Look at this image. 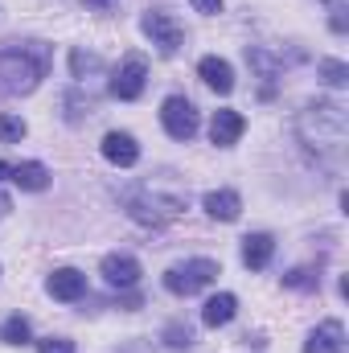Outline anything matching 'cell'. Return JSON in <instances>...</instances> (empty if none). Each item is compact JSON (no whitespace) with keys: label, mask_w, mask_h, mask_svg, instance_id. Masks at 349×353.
Masks as SVG:
<instances>
[{"label":"cell","mask_w":349,"mask_h":353,"mask_svg":"<svg viewBox=\"0 0 349 353\" xmlns=\"http://www.w3.org/2000/svg\"><path fill=\"white\" fill-rule=\"evenodd\" d=\"M29 132V123L21 115H0V144H21Z\"/></svg>","instance_id":"7402d4cb"},{"label":"cell","mask_w":349,"mask_h":353,"mask_svg":"<svg viewBox=\"0 0 349 353\" xmlns=\"http://www.w3.org/2000/svg\"><path fill=\"white\" fill-rule=\"evenodd\" d=\"M161 123H165V132H169L173 140H193L197 128H201V115H197V107H193L185 94H169V99L161 103Z\"/></svg>","instance_id":"5b68a950"},{"label":"cell","mask_w":349,"mask_h":353,"mask_svg":"<svg viewBox=\"0 0 349 353\" xmlns=\"http://www.w3.org/2000/svg\"><path fill=\"white\" fill-rule=\"evenodd\" d=\"M189 4H193V12H206V17L222 12V0H189Z\"/></svg>","instance_id":"d4e9b609"},{"label":"cell","mask_w":349,"mask_h":353,"mask_svg":"<svg viewBox=\"0 0 349 353\" xmlns=\"http://www.w3.org/2000/svg\"><path fill=\"white\" fill-rule=\"evenodd\" d=\"M46 292H50L54 300H62V304H74V300L87 296V275H83L79 267H58V271H50Z\"/></svg>","instance_id":"ba28073f"},{"label":"cell","mask_w":349,"mask_h":353,"mask_svg":"<svg viewBox=\"0 0 349 353\" xmlns=\"http://www.w3.org/2000/svg\"><path fill=\"white\" fill-rule=\"evenodd\" d=\"M243 132H247V119H243L239 111H230V107L214 111V119H210V140H214L218 148L239 144V136H243Z\"/></svg>","instance_id":"8fae6325"},{"label":"cell","mask_w":349,"mask_h":353,"mask_svg":"<svg viewBox=\"0 0 349 353\" xmlns=\"http://www.w3.org/2000/svg\"><path fill=\"white\" fill-rule=\"evenodd\" d=\"M0 341H4V345H29V341H33V325H29L25 316H8V321L0 325Z\"/></svg>","instance_id":"d6986e66"},{"label":"cell","mask_w":349,"mask_h":353,"mask_svg":"<svg viewBox=\"0 0 349 353\" xmlns=\"http://www.w3.org/2000/svg\"><path fill=\"white\" fill-rule=\"evenodd\" d=\"M296 140L304 144L308 157H317V165L337 169L346 161V144H349L346 107L337 99H312V103H304V111L296 115Z\"/></svg>","instance_id":"6da1fadb"},{"label":"cell","mask_w":349,"mask_h":353,"mask_svg":"<svg viewBox=\"0 0 349 353\" xmlns=\"http://www.w3.org/2000/svg\"><path fill=\"white\" fill-rule=\"evenodd\" d=\"M218 275H222V271H218L214 259H185V263H173L165 271V288H169L173 296H197V292H206Z\"/></svg>","instance_id":"277c9868"},{"label":"cell","mask_w":349,"mask_h":353,"mask_svg":"<svg viewBox=\"0 0 349 353\" xmlns=\"http://www.w3.org/2000/svg\"><path fill=\"white\" fill-rule=\"evenodd\" d=\"M317 79H321L325 87L341 90V87H349V66L341 58H321V62H317Z\"/></svg>","instance_id":"ac0fdd59"},{"label":"cell","mask_w":349,"mask_h":353,"mask_svg":"<svg viewBox=\"0 0 349 353\" xmlns=\"http://www.w3.org/2000/svg\"><path fill=\"white\" fill-rule=\"evenodd\" d=\"M235 312H239V296L235 292H218V296H210L201 304V325L206 329H222V325L235 321Z\"/></svg>","instance_id":"9a60e30c"},{"label":"cell","mask_w":349,"mask_h":353,"mask_svg":"<svg viewBox=\"0 0 349 353\" xmlns=\"http://www.w3.org/2000/svg\"><path fill=\"white\" fill-rule=\"evenodd\" d=\"M8 176L25 189V193H41V189H50V169L41 165V161H21V165H12Z\"/></svg>","instance_id":"e0dca14e"},{"label":"cell","mask_w":349,"mask_h":353,"mask_svg":"<svg viewBox=\"0 0 349 353\" xmlns=\"http://www.w3.org/2000/svg\"><path fill=\"white\" fill-rule=\"evenodd\" d=\"M144 87H148V66H144V58H140V54L123 58V66L111 74V94L123 99V103H132V99L144 94Z\"/></svg>","instance_id":"52a82bcc"},{"label":"cell","mask_w":349,"mask_h":353,"mask_svg":"<svg viewBox=\"0 0 349 353\" xmlns=\"http://www.w3.org/2000/svg\"><path fill=\"white\" fill-rule=\"evenodd\" d=\"M54 50L46 41H12L0 46V94L17 99V94H33L41 87V79L50 74Z\"/></svg>","instance_id":"7a4b0ae2"},{"label":"cell","mask_w":349,"mask_h":353,"mask_svg":"<svg viewBox=\"0 0 349 353\" xmlns=\"http://www.w3.org/2000/svg\"><path fill=\"white\" fill-rule=\"evenodd\" d=\"M119 201H123V210H128V218H132V222L152 226V230L169 226L177 214L185 210V197H181V193H161V189H152V181L123 185Z\"/></svg>","instance_id":"3957f363"},{"label":"cell","mask_w":349,"mask_h":353,"mask_svg":"<svg viewBox=\"0 0 349 353\" xmlns=\"http://www.w3.org/2000/svg\"><path fill=\"white\" fill-rule=\"evenodd\" d=\"M99 152H103V161H111L115 169H132V165L140 161V144H136L132 132H107L103 144H99Z\"/></svg>","instance_id":"9c48e42d"},{"label":"cell","mask_w":349,"mask_h":353,"mask_svg":"<svg viewBox=\"0 0 349 353\" xmlns=\"http://www.w3.org/2000/svg\"><path fill=\"white\" fill-rule=\"evenodd\" d=\"M99 70H103V58H99V54L70 50V74H74V79H87V74H99Z\"/></svg>","instance_id":"44dd1931"},{"label":"cell","mask_w":349,"mask_h":353,"mask_svg":"<svg viewBox=\"0 0 349 353\" xmlns=\"http://www.w3.org/2000/svg\"><path fill=\"white\" fill-rule=\"evenodd\" d=\"M99 275L107 279V288H119V292H128V288H136L140 283V263L132 259V255H107L103 263H99Z\"/></svg>","instance_id":"30bf717a"},{"label":"cell","mask_w":349,"mask_h":353,"mask_svg":"<svg viewBox=\"0 0 349 353\" xmlns=\"http://www.w3.org/2000/svg\"><path fill=\"white\" fill-rule=\"evenodd\" d=\"M197 79H201L210 90H218V94H230V90H235V66H230L226 58L210 54V58L197 62Z\"/></svg>","instance_id":"4fadbf2b"},{"label":"cell","mask_w":349,"mask_h":353,"mask_svg":"<svg viewBox=\"0 0 349 353\" xmlns=\"http://www.w3.org/2000/svg\"><path fill=\"white\" fill-rule=\"evenodd\" d=\"M283 288H292V292H317L321 288V271L317 267H292L283 275Z\"/></svg>","instance_id":"ffe728a7"},{"label":"cell","mask_w":349,"mask_h":353,"mask_svg":"<svg viewBox=\"0 0 349 353\" xmlns=\"http://www.w3.org/2000/svg\"><path fill=\"white\" fill-rule=\"evenodd\" d=\"M8 169H12V165H4V161H0V181H4V176H8Z\"/></svg>","instance_id":"83f0119b"},{"label":"cell","mask_w":349,"mask_h":353,"mask_svg":"<svg viewBox=\"0 0 349 353\" xmlns=\"http://www.w3.org/2000/svg\"><path fill=\"white\" fill-rule=\"evenodd\" d=\"M8 210H12V197H8V193H0V218H8Z\"/></svg>","instance_id":"4316f807"},{"label":"cell","mask_w":349,"mask_h":353,"mask_svg":"<svg viewBox=\"0 0 349 353\" xmlns=\"http://www.w3.org/2000/svg\"><path fill=\"white\" fill-rule=\"evenodd\" d=\"M304 353H346V329H341V321H321L308 333Z\"/></svg>","instance_id":"5bb4252c"},{"label":"cell","mask_w":349,"mask_h":353,"mask_svg":"<svg viewBox=\"0 0 349 353\" xmlns=\"http://www.w3.org/2000/svg\"><path fill=\"white\" fill-rule=\"evenodd\" d=\"M271 255H275V239L267 230H255V234L243 239V267L247 271H263L271 263Z\"/></svg>","instance_id":"2e32d148"},{"label":"cell","mask_w":349,"mask_h":353,"mask_svg":"<svg viewBox=\"0 0 349 353\" xmlns=\"http://www.w3.org/2000/svg\"><path fill=\"white\" fill-rule=\"evenodd\" d=\"M329 4H333V0H329Z\"/></svg>","instance_id":"f1b7e54d"},{"label":"cell","mask_w":349,"mask_h":353,"mask_svg":"<svg viewBox=\"0 0 349 353\" xmlns=\"http://www.w3.org/2000/svg\"><path fill=\"white\" fill-rule=\"evenodd\" d=\"M140 29H144V37H148L165 58H173L177 50L185 46V29H181V21L169 17V12H144V17H140Z\"/></svg>","instance_id":"8992f818"},{"label":"cell","mask_w":349,"mask_h":353,"mask_svg":"<svg viewBox=\"0 0 349 353\" xmlns=\"http://www.w3.org/2000/svg\"><path fill=\"white\" fill-rule=\"evenodd\" d=\"M201 210H206L214 222H239V214H243V197H239L235 189H210V193L201 197Z\"/></svg>","instance_id":"7c38bea8"},{"label":"cell","mask_w":349,"mask_h":353,"mask_svg":"<svg viewBox=\"0 0 349 353\" xmlns=\"http://www.w3.org/2000/svg\"><path fill=\"white\" fill-rule=\"evenodd\" d=\"M329 25H333V33H346V29H349L346 8H341V4H333V17H329Z\"/></svg>","instance_id":"484cf974"},{"label":"cell","mask_w":349,"mask_h":353,"mask_svg":"<svg viewBox=\"0 0 349 353\" xmlns=\"http://www.w3.org/2000/svg\"><path fill=\"white\" fill-rule=\"evenodd\" d=\"M37 353H74V341H66V337H46V341H37Z\"/></svg>","instance_id":"cb8c5ba5"},{"label":"cell","mask_w":349,"mask_h":353,"mask_svg":"<svg viewBox=\"0 0 349 353\" xmlns=\"http://www.w3.org/2000/svg\"><path fill=\"white\" fill-rule=\"evenodd\" d=\"M161 341H165L169 350H193V341H197V337H193V329H189V325H169Z\"/></svg>","instance_id":"603a6c76"}]
</instances>
